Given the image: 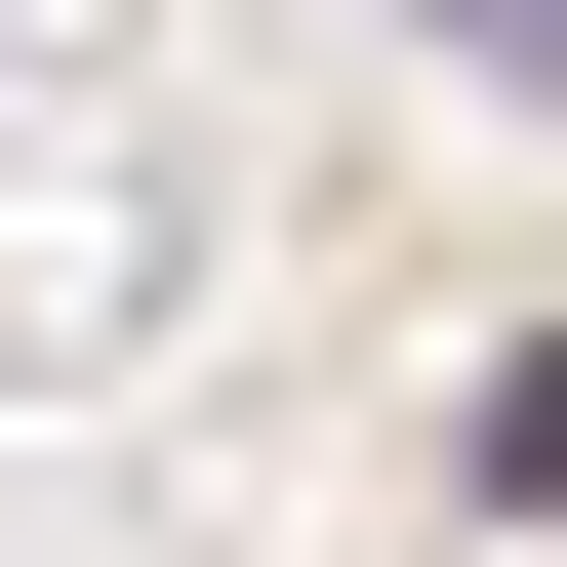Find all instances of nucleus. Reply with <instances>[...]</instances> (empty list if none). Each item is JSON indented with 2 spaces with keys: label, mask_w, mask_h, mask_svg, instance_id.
Returning a JSON list of instances; mask_svg holds the SVG:
<instances>
[{
  "label": "nucleus",
  "mask_w": 567,
  "mask_h": 567,
  "mask_svg": "<svg viewBox=\"0 0 567 567\" xmlns=\"http://www.w3.org/2000/svg\"><path fill=\"white\" fill-rule=\"evenodd\" d=\"M446 41H486V82H567V0H446Z\"/></svg>",
  "instance_id": "f257e3e1"
}]
</instances>
